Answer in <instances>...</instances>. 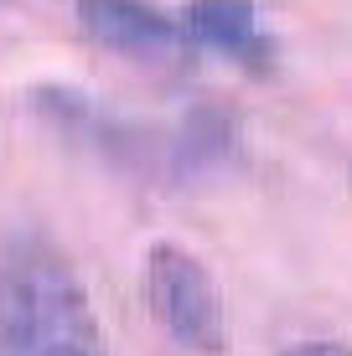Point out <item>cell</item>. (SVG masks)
<instances>
[{
	"label": "cell",
	"mask_w": 352,
	"mask_h": 356,
	"mask_svg": "<svg viewBox=\"0 0 352 356\" xmlns=\"http://www.w3.org/2000/svg\"><path fill=\"white\" fill-rule=\"evenodd\" d=\"M0 356H109L83 274L42 232H0Z\"/></svg>",
	"instance_id": "6da1fadb"
},
{
	"label": "cell",
	"mask_w": 352,
	"mask_h": 356,
	"mask_svg": "<svg viewBox=\"0 0 352 356\" xmlns=\"http://www.w3.org/2000/svg\"><path fill=\"white\" fill-rule=\"evenodd\" d=\"M140 289L161 330L181 351L217 356L228 346V310L213 268L181 243H151L140 259Z\"/></svg>",
	"instance_id": "7a4b0ae2"
},
{
	"label": "cell",
	"mask_w": 352,
	"mask_h": 356,
	"mask_svg": "<svg viewBox=\"0 0 352 356\" xmlns=\"http://www.w3.org/2000/svg\"><path fill=\"white\" fill-rule=\"evenodd\" d=\"M78 26L114 57H130V63L161 67L187 57V31H181L176 16L155 10L151 0H78Z\"/></svg>",
	"instance_id": "3957f363"
},
{
	"label": "cell",
	"mask_w": 352,
	"mask_h": 356,
	"mask_svg": "<svg viewBox=\"0 0 352 356\" xmlns=\"http://www.w3.org/2000/svg\"><path fill=\"white\" fill-rule=\"evenodd\" d=\"M176 21L187 31V47H197V52L228 57L249 72L275 67V36L264 31V16L254 0H187Z\"/></svg>",
	"instance_id": "277c9868"
},
{
	"label": "cell",
	"mask_w": 352,
	"mask_h": 356,
	"mask_svg": "<svg viewBox=\"0 0 352 356\" xmlns=\"http://www.w3.org/2000/svg\"><path fill=\"white\" fill-rule=\"evenodd\" d=\"M280 356H352L347 341H296V346H285Z\"/></svg>",
	"instance_id": "5b68a950"
}]
</instances>
